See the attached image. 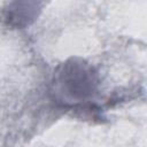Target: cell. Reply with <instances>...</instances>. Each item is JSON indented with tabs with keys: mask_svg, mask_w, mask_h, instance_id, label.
I'll return each mask as SVG.
<instances>
[{
	"mask_svg": "<svg viewBox=\"0 0 147 147\" xmlns=\"http://www.w3.org/2000/svg\"><path fill=\"white\" fill-rule=\"evenodd\" d=\"M98 83V74L91 64L82 59L71 57L55 69L52 93L64 105L80 106L93 95Z\"/></svg>",
	"mask_w": 147,
	"mask_h": 147,
	"instance_id": "1",
	"label": "cell"
},
{
	"mask_svg": "<svg viewBox=\"0 0 147 147\" xmlns=\"http://www.w3.org/2000/svg\"><path fill=\"white\" fill-rule=\"evenodd\" d=\"M41 3L37 1H15L3 8L2 17L7 25L13 28H25L38 16Z\"/></svg>",
	"mask_w": 147,
	"mask_h": 147,
	"instance_id": "2",
	"label": "cell"
}]
</instances>
